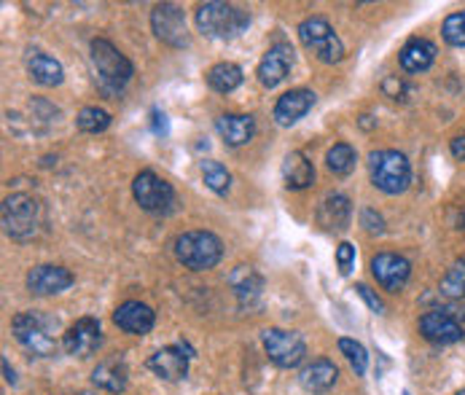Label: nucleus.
<instances>
[{"mask_svg": "<svg viewBox=\"0 0 465 395\" xmlns=\"http://www.w3.org/2000/svg\"><path fill=\"white\" fill-rule=\"evenodd\" d=\"M229 282H232V288H234V293H237V299L245 304H251L253 299H259V293H262V288H264V280L251 269V266H237V272L229 277Z\"/></svg>", "mask_w": 465, "mask_h": 395, "instance_id": "obj_27", "label": "nucleus"}, {"mask_svg": "<svg viewBox=\"0 0 465 395\" xmlns=\"http://www.w3.org/2000/svg\"><path fill=\"white\" fill-rule=\"evenodd\" d=\"M92 65L97 70V86L105 97H119L134 75L133 63L105 38L92 41Z\"/></svg>", "mask_w": 465, "mask_h": 395, "instance_id": "obj_1", "label": "nucleus"}, {"mask_svg": "<svg viewBox=\"0 0 465 395\" xmlns=\"http://www.w3.org/2000/svg\"><path fill=\"white\" fill-rule=\"evenodd\" d=\"M369 175L382 194H403L411 183V164L396 148H382L369 156Z\"/></svg>", "mask_w": 465, "mask_h": 395, "instance_id": "obj_4", "label": "nucleus"}, {"mask_svg": "<svg viewBox=\"0 0 465 395\" xmlns=\"http://www.w3.org/2000/svg\"><path fill=\"white\" fill-rule=\"evenodd\" d=\"M202 178H204L207 189L215 192V194H221V197H223V194L229 192V186H232V173H229L221 162H215V159L202 162Z\"/></svg>", "mask_w": 465, "mask_h": 395, "instance_id": "obj_30", "label": "nucleus"}, {"mask_svg": "<svg viewBox=\"0 0 465 395\" xmlns=\"http://www.w3.org/2000/svg\"><path fill=\"white\" fill-rule=\"evenodd\" d=\"M194 22H197V30L207 38H221V41H229V38H237L240 33H245V27L251 25V16L245 8L234 5V3H202L194 14Z\"/></svg>", "mask_w": 465, "mask_h": 395, "instance_id": "obj_3", "label": "nucleus"}, {"mask_svg": "<svg viewBox=\"0 0 465 395\" xmlns=\"http://www.w3.org/2000/svg\"><path fill=\"white\" fill-rule=\"evenodd\" d=\"M44 229V202L33 194H11L3 202V232L14 242H30Z\"/></svg>", "mask_w": 465, "mask_h": 395, "instance_id": "obj_2", "label": "nucleus"}, {"mask_svg": "<svg viewBox=\"0 0 465 395\" xmlns=\"http://www.w3.org/2000/svg\"><path fill=\"white\" fill-rule=\"evenodd\" d=\"M127 382H130V369L122 355H111V358L100 360L92 371V385L105 393H124Z\"/></svg>", "mask_w": 465, "mask_h": 395, "instance_id": "obj_18", "label": "nucleus"}, {"mask_svg": "<svg viewBox=\"0 0 465 395\" xmlns=\"http://www.w3.org/2000/svg\"><path fill=\"white\" fill-rule=\"evenodd\" d=\"M450 151H452V156H455V159H463L465 162V134L452 137V143H450Z\"/></svg>", "mask_w": 465, "mask_h": 395, "instance_id": "obj_39", "label": "nucleus"}, {"mask_svg": "<svg viewBox=\"0 0 465 395\" xmlns=\"http://www.w3.org/2000/svg\"><path fill=\"white\" fill-rule=\"evenodd\" d=\"M114 323L124 331V333L145 336V333H151L153 323H156V312H153L148 304L130 299V301H124V304H119V307H116V312H114Z\"/></svg>", "mask_w": 465, "mask_h": 395, "instance_id": "obj_17", "label": "nucleus"}, {"mask_svg": "<svg viewBox=\"0 0 465 395\" xmlns=\"http://www.w3.org/2000/svg\"><path fill=\"white\" fill-rule=\"evenodd\" d=\"M291 67H293V46L282 44V41L274 44L264 54V60L259 63V81H262V86H266V89L280 86L288 78Z\"/></svg>", "mask_w": 465, "mask_h": 395, "instance_id": "obj_16", "label": "nucleus"}, {"mask_svg": "<svg viewBox=\"0 0 465 395\" xmlns=\"http://www.w3.org/2000/svg\"><path fill=\"white\" fill-rule=\"evenodd\" d=\"M27 73H30V78H33L35 84H41V86H60L63 78H65L63 65H60L54 57L44 54V52H35V54L27 60Z\"/></svg>", "mask_w": 465, "mask_h": 395, "instance_id": "obj_25", "label": "nucleus"}, {"mask_svg": "<svg viewBox=\"0 0 465 395\" xmlns=\"http://www.w3.org/2000/svg\"><path fill=\"white\" fill-rule=\"evenodd\" d=\"M151 124H153V132H156V134H167V116H164L159 108L151 111Z\"/></svg>", "mask_w": 465, "mask_h": 395, "instance_id": "obj_38", "label": "nucleus"}, {"mask_svg": "<svg viewBox=\"0 0 465 395\" xmlns=\"http://www.w3.org/2000/svg\"><path fill=\"white\" fill-rule=\"evenodd\" d=\"M299 38L302 44L323 63V65H336L344 60V44L336 35V30L331 27V22L326 16H307L299 25Z\"/></svg>", "mask_w": 465, "mask_h": 395, "instance_id": "obj_7", "label": "nucleus"}, {"mask_svg": "<svg viewBox=\"0 0 465 395\" xmlns=\"http://www.w3.org/2000/svg\"><path fill=\"white\" fill-rule=\"evenodd\" d=\"M67 395H97V393H86V390H81V393H67Z\"/></svg>", "mask_w": 465, "mask_h": 395, "instance_id": "obj_41", "label": "nucleus"}, {"mask_svg": "<svg viewBox=\"0 0 465 395\" xmlns=\"http://www.w3.org/2000/svg\"><path fill=\"white\" fill-rule=\"evenodd\" d=\"M352 263H355V245L352 242H341L336 248V266L341 274H350L352 272Z\"/></svg>", "mask_w": 465, "mask_h": 395, "instance_id": "obj_34", "label": "nucleus"}, {"mask_svg": "<svg viewBox=\"0 0 465 395\" xmlns=\"http://www.w3.org/2000/svg\"><path fill=\"white\" fill-rule=\"evenodd\" d=\"M420 333L433 344H455L463 339V326L444 310H430L420 318Z\"/></svg>", "mask_w": 465, "mask_h": 395, "instance_id": "obj_14", "label": "nucleus"}, {"mask_svg": "<svg viewBox=\"0 0 465 395\" xmlns=\"http://www.w3.org/2000/svg\"><path fill=\"white\" fill-rule=\"evenodd\" d=\"M441 35L450 46L455 49H465V8L463 11H455L444 19L441 25Z\"/></svg>", "mask_w": 465, "mask_h": 395, "instance_id": "obj_32", "label": "nucleus"}, {"mask_svg": "<svg viewBox=\"0 0 465 395\" xmlns=\"http://www.w3.org/2000/svg\"><path fill=\"white\" fill-rule=\"evenodd\" d=\"M315 92H310V89H291V92H285L277 103H274V111H272V116H274V122L280 124V127H293L299 119H304L310 111H312V105H315Z\"/></svg>", "mask_w": 465, "mask_h": 395, "instance_id": "obj_15", "label": "nucleus"}, {"mask_svg": "<svg viewBox=\"0 0 465 395\" xmlns=\"http://www.w3.org/2000/svg\"><path fill=\"white\" fill-rule=\"evenodd\" d=\"M371 274H374V280L385 291L399 293L401 288L409 282V277H411V263H409V259L399 256V253H377L371 259Z\"/></svg>", "mask_w": 465, "mask_h": 395, "instance_id": "obj_13", "label": "nucleus"}, {"mask_svg": "<svg viewBox=\"0 0 465 395\" xmlns=\"http://www.w3.org/2000/svg\"><path fill=\"white\" fill-rule=\"evenodd\" d=\"M215 132L223 137L226 145H245L256 134V119L245 114H223L215 119Z\"/></svg>", "mask_w": 465, "mask_h": 395, "instance_id": "obj_21", "label": "nucleus"}, {"mask_svg": "<svg viewBox=\"0 0 465 395\" xmlns=\"http://www.w3.org/2000/svg\"><path fill=\"white\" fill-rule=\"evenodd\" d=\"M436 54H439V49H436L433 41H428V38H411V41L403 44V49L399 52V63L403 67V73L417 75V73H425L428 67L436 63Z\"/></svg>", "mask_w": 465, "mask_h": 395, "instance_id": "obj_20", "label": "nucleus"}, {"mask_svg": "<svg viewBox=\"0 0 465 395\" xmlns=\"http://www.w3.org/2000/svg\"><path fill=\"white\" fill-rule=\"evenodd\" d=\"M262 341H264L269 360L280 369H296L307 355V344L299 331L266 329L262 333Z\"/></svg>", "mask_w": 465, "mask_h": 395, "instance_id": "obj_9", "label": "nucleus"}, {"mask_svg": "<svg viewBox=\"0 0 465 395\" xmlns=\"http://www.w3.org/2000/svg\"><path fill=\"white\" fill-rule=\"evenodd\" d=\"M441 291L447 296H465V259L447 272V277L441 280Z\"/></svg>", "mask_w": 465, "mask_h": 395, "instance_id": "obj_33", "label": "nucleus"}, {"mask_svg": "<svg viewBox=\"0 0 465 395\" xmlns=\"http://www.w3.org/2000/svg\"><path fill=\"white\" fill-rule=\"evenodd\" d=\"M282 181H285V186L293 189V192L310 189L312 181H315V167H312V162H310L302 151H291V153L282 159Z\"/></svg>", "mask_w": 465, "mask_h": 395, "instance_id": "obj_24", "label": "nucleus"}, {"mask_svg": "<svg viewBox=\"0 0 465 395\" xmlns=\"http://www.w3.org/2000/svg\"><path fill=\"white\" fill-rule=\"evenodd\" d=\"M75 282L73 272L65 266H57V263H41V266H33L27 272V288L30 293L35 296H54V293H63L70 285Z\"/></svg>", "mask_w": 465, "mask_h": 395, "instance_id": "obj_12", "label": "nucleus"}, {"mask_svg": "<svg viewBox=\"0 0 465 395\" xmlns=\"http://www.w3.org/2000/svg\"><path fill=\"white\" fill-rule=\"evenodd\" d=\"M242 84V67L234 63H215L207 70V86L218 94H229Z\"/></svg>", "mask_w": 465, "mask_h": 395, "instance_id": "obj_26", "label": "nucleus"}, {"mask_svg": "<svg viewBox=\"0 0 465 395\" xmlns=\"http://www.w3.org/2000/svg\"><path fill=\"white\" fill-rule=\"evenodd\" d=\"M361 223H363L366 232H371V234H382V232H385V218H382L377 210H371V207H366V210L361 212Z\"/></svg>", "mask_w": 465, "mask_h": 395, "instance_id": "obj_36", "label": "nucleus"}, {"mask_svg": "<svg viewBox=\"0 0 465 395\" xmlns=\"http://www.w3.org/2000/svg\"><path fill=\"white\" fill-rule=\"evenodd\" d=\"M111 114L105 108H97V105H89V108H81V114L75 116V127L86 134H100L111 127Z\"/></svg>", "mask_w": 465, "mask_h": 395, "instance_id": "obj_29", "label": "nucleus"}, {"mask_svg": "<svg viewBox=\"0 0 465 395\" xmlns=\"http://www.w3.org/2000/svg\"><path fill=\"white\" fill-rule=\"evenodd\" d=\"M339 350L344 352V358L350 360V366L355 369V374L363 377L366 369H369V352H366V347H363L361 341H355V339L341 336V339H339Z\"/></svg>", "mask_w": 465, "mask_h": 395, "instance_id": "obj_31", "label": "nucleus"}, {"mask_svg": "<svg viewBox=\"0 0 465 395\" xmlns=\"http://www.w3.org/2000/svg\"><path fill=\"white\" fill-rule=\"evenodd\" d=\"M151 30H153V35L162 44H167L173 49L189 46L186 16H183V8L175 5V3H159V5H153V11H151Z\"/></svg>", "mask_w": 465, "mask_h": 395, "instance_id": "obj_10", "label": "nucleus"}, {"mask_svg": "<svg viewBox=\"0 0 465 395\" xmlns=\"http://www.w3.org/2000/svg\"><path fill=\"white\" fill-rule=\"evenodd\" d=\"M352 218V204L344 194H329L318 207V223L329 232H344Z\"/></svg>", "mask_w": 465, "mask_h": 395, "instance_id": "obj_23", "label": "nucleus"}, {"mask_svg": "<svg viewBox=\"0 0 465 395\" xmlns=\"http://www.w3.org/2000/svg\"><path fill=\"white\" fill-rule=\"evenodd\" d=\"M63 347H65L67 355L92 358L103 347V329H100V323L94 318H78L63 333Z\"/></svg>", "mask_w": 465, "mask_h": 395, "instance_id": "obj_11", "label": "nucleus"}, {"mask_svg": "<svg viewBox=\"0 0 465 395\" xmlns=\"http://www.w3.org/2000/svg\"><path fill=\"white\" fill-rule=\"evenodd\" d=\"M133 197L145 212H153V215H164L175 207V189L151 170H143L134 175Z\"/></svg>", "mask_w": 465, "mask_h": 395, "instance_id": "obj_8", "label": "nucleus"}, {"mask_svg": "<svg viewBox=\"0 0 465 395\" xmlns=\"http://www.w3.org/2000/svg\"><path fill=\"white\" fill-rule=\"evenodd\" d=\"M189 358L183 347H164L148 358V369L167 382H178L189 374Z\"/></svg>", "mask_w": 465, "mask_h": 395, "instance_id": "obj_19", "label": "nucleus"}, {"mask_svg": "<svg viewBox=\"0 0 465 395\" xmlns=\"http://www.w3.org/2000/svg\"><path fill=\"white\" fill-rule=\"evenodd\" d=\"M3 371H5V382H8V385H16L14 369H8V360H5V358H3Z\"/></svg>", "mask_w": 465, "mask_h": 395, "instance_id": "obj_40", "label": "nucleus"}, {"mask_svg": "<svg viewBox=\"0 0 465 395\" xmlns=\"http://www.w3.org/2000/svg\"><path fill=\"white\" fill-rule=\"evenodd\" d=\"M336 380H339V369L333 366V360H329V358H318V360H312V363H310V366H304V369H302V374H299L302 388L315 395L329 393L333 385H336Z\"/></svg>", "mask_w": 465, "mask_h": 395, "instance_id": "obj_22", "label": "nucleus"}, {"mask_svg": "<svg viewBox=\"0 0 465 395\" xmlns=\"http://www.w3.org/2000/svg\"><path fill=\"white\" fill-rule=\"evenodd\" d=\"M175 259L192 272H207L223 259V242L213 232H183L175 240Z\"/></svg>", "mask_w": 465, "mask_h": 395, "instance_id": "obj_6", "label": "nucleus"}, {"mask_svg": "<svg viewBox=\"0 0 465 395\" xmlns=\"http://www.w3.org/2000/svg\"><path fill=\"white\" fill-rule=\"evenodd\" d=\"M355 162H358V153L347 143H336L326 153V167L333 175H350L355 170Z\"/></svg>", "mask_w": 465, "mask_h": 395, "instance_id": "obj_28", "label": "nucleus"}, {"mask_svg": "<svg viewBox=\"0 0 465 395\" xmlns=\"http://www.w3.org/2000/svg\"><path fill=\"white\" fill-rule=\"evenodd\" d=\"M382 89H385V94H388V97H393V100H399V97H401V94H403V92H409V89H406V84H403V81H399L396 75H391V78H385V84H382Z\"/></svg>", "mask_w": 465, "mask_h": 395, "instance_id": "obj_37", "label": "nucleus"}, {"mask_svg": "<svg viewBox=\"0 0 465 395\" xmlns=\"http://www.w3.org/2000/svg\"><path fill=\"white\" fill-rule=\"evenodd\" d=\"M355 291H358V296L366 301V307H369L371 312H377V315H382V312H385V301H382V299H380V296H377L366 282H358V285H355Z\"/></svg>", "mask_w": 465, "mask_h": 395, "instance_id": "obj_35", "label": "nucleus"}, {"mask_svg": "<svg viewBox=\"0 0 465 395\" xmlns=\"http://www.w3.org/2000/svg\"><path fill=\"white\" fill-rule=\"evenodd\" d=\"M54 329H57V321H52V318H46L41 312H19L11 321V331H14L16 341L25 350H30L33 355H41V358H52L60 350Z\"/></svg>", "mask_w": 465, "mask_h": 395, "instance_id": "obj_5", "label": "nucleus"}, {"mask_svg": "<svg viewBox=\"0 0 465 395\" xmlns=\"http://www.w3.org/2000/svg\"><path fill=\"white\" fill-rule=\"evenodd\" d=\"M458 395H465V390H460V393H458Z\"/></svg>", "mask_w": 465, "mask_h": 395, "instance_id": "obj_42", "label": "nucleus"}]
</instances>
